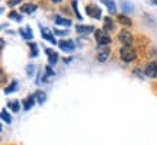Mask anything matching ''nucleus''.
Listing matches in <instances>:
<instances>
[{
  "instance_id": "f257e3e1",
  "label": "nucleus",
  "mask_w": 157,
  "mask_h": 145,
  "mask_svg": "<svg viewBox=\"0 0 157 145\" xmlns=\"http://www.w3.org/2000/svg\"><path fill=\"white\" fill-rule=\"evenodd\" d=\"M119 55H121V60H122V61L131 62V61H134L135 58H137V52H135V50L131 46V45H125V46L121 48Z\"/></svg>"
},
{
  "instance_id": "f03ea898",
  "label": "nucleus",
  "mask_w": 157,
  "mask_h": 145,
  "mask_svg": "<svg viewBox=\"0 0 157 145\" xmlns=\"http://www.w3.org/2000/svg\"><path fill=\"white\" fill-rule=\"evenodd\" d=\"M95 38H96V41H98L99 46H108V45L111 44V36H109L108 32L103 31V29L95 31Z\"/></svg>"
},
{
  "instance_id": "7ed1b4c3",
  "label": "nucleus",
  "mask_w": 157,
  "mask_h": 145,
  "mask_svg": "<svg viewBox=\"0 0 157 145\" xmlns=\"http://www.w3.org/2000/svg\"><path fill=\"white\" fill-rule=\"evenodd\" d=\"M86 13L90 17H95V19H101L102 17V9L98 5H93V3H89L86 6Z\"/></svg>"
},
{
  "instance_id": "20e7f679",
  "label": "nucleus",
  "mask_w": 157,
  "mask_h": 145,
  "mask_svg": "<svg viewBox=\"0 0 157 145\" xmlns=\"http://www.w3.org/2000/svg\"><path fill=\"white\" fill-rule=\"evenodd\" d=\"M118 39L121 41V44H124V46L125 45H131L132 44V35L129 34L128 31H121L119 32V35H118Z\"/></svg>"
},
{
  "instance_id": "39448f33",
  "label": "nucleus",
  "mask_w": 157,
  "mask_h": 145,
  "mask_svg": "<svg viewBox=\"0 0 157 145\" xmlns=\"http://www.w3.org/2000/svg\"><path fill=\"white\" fill-rule=\"evenodd\" d=\"M41 36H42L44 39H47V41L52 42V44H57V42H56V36H54V32H52V31H50L48 28H41Z\"/></svg>"
},
{
  "instance_id": "423d86ee",
  "label": "nucleus",
  "mask_w": 157,
  "mask_h": 145,
  "mask_svg": "<svg viewBox=\"0 0 157 145\" xmlns=\"http://www.w3.org/2000/svg\"><path fill=\"white\" fill-rule=\"evenodd\" d=\"M58 46H60L63 51H66V52H71V51L76 48L74 42L70 41V39H68V41H60V42H58Z\"/></svg>"
},
{
  "instance_id": "0eeeda50",
  "label": "nucleus",
  "mask_w": 157,
  "mask_h": 145,
  "mask_svg": "<svg viewBox=\"0 0 157 145\" xmlns=\"http://www.w3.org/2000/svg\"><path fill=\"white\" fill-rule=\"evenodd\" d=\"M146 74L151 78H157V62H150V64H147Z\"/></svg>"
},
{
  "instance_id": "6e6552de",
  "label": "nucleus",
  "mask_w": 157,
  "mask_h": 145,
  "mask_svg": "<svg viewBox=\"0 0 157 145\" xmlns=\"http://www.w3.org/2000/svg\"><path fill=\"white\" fill-rule=\"evenodd\" d=\"M109 54H111V50H109L108 46H102L101 51L98 52V61H101V62L106 61L108 57H109Z\"/></svg>"
},
{
  "instance_id": "1a4fd4ad",
  "label": "nucleus",
  "mask_w": 157,
  "mask_h": 145,
  "mask_svg": "<svg viewBox=\"0 0 157 145\" xmlns=\"http://www.w3.org/2000/svg\"><path fill=\"white\" fill-rule=\"evenodd\" d=\"M95 29H93V26H87V25H77L76 26V32L80 35H89L92 34Z\"/></svg>"
},
{
  "instance_id": "9d476101",
  "label": "nucleus",
  "mask_w": 157,
  "mask_h": 145,
  "mask_svg": "<svg viewBox=\"0 0 157 145\" xmlns=\"http://www.w3.org/2000/svg\"><path fill=\"white\" fill-rule=\"evenodd\" d=\"M45 54L48 55V62H50L51 65H52V64H56V62L58 61V54H57L54 50H50V48H47V50H45Z\"/></svg>"
},
{
  "instance_id": "9b49d317",
  "label": "nucleus",
  "mask_w": 157,
  "mask_h": 145,
  "mask_svg": "<svg viewBox=\"0 0 157 145\" xmlns=\"http://www.w3.org/2000/svg\"><path fill=\"white\" fill-rule=\"evenodd\" d=\"M54 20H56L57 25H61V26H66V28L71 26V20L64 19V17H61V16H54Z\"/></svg>"
},
{
  "instance_id": "f8f14e48",
  "label": "nucleus",
  "mask_w": 157,
  "mask_h": 145,
  "mask_svg": "<svg viewBox=\"0 0 157 145\" xmlns=\"http://www.w3.org/2000/svg\"><path fill=\"white\" fill-rule=\"evenodd\" d=\"M19 34L22 35L25 39H32V38H34V34H32V29H31V26H28V28H23V29H19Z\"/></svg>"
},
{
  "instance_id": "ddd939ff",
  "label": "nucleus",
  "mask_w": 157,
  "mask_h": 145,
  "mask_svg": "<svg viewBox=\"0 0 157 145\" xmlns=\"http://www.w3.org/2000/svg\"><path fill=\"white\" fill-rule=\"evenodd\" d=\"M115 29V23L111 20V17H105V25H103V31L106 32H112Z\"/></svg>"
},
{
  "instance_id": "4468645a",
  "label": "nucleus",
  "mask_w": 157,
  "mask_h": 145,
  "mask_svg": "<svg viewBox=\"0 0 157 145\" xmlns=\"http://www.w3.org/2000/svg\"><path fill=\"white\" fill-rule=\"evenodd\" d=\"M102 3L106 6L108 10L111 12V13H115V12H117V5H115L113 0H102Z\"/></svg>"
},
{
  "instance_id": "2eb2a0df",
  "label": "nucleus",
  "mask_w": 157,
  "mask_h": 145,
  "mask_svg": "<svg viewBox=\"0 0 157 145\" xmlns=\"http://www.w3.org/2000/svg\"><path fill=\"white\" fill-rule=\"evenodd\" d=\"M7 107L10 109L12 112H19V109H21V105H19V102L17 100H10V102H7Z\"/></svg>"
},
{
  "instance_id": "dca6fc26",
  "label": "nucleus",
  "mask_w": 157,
  "mask_h": 145,
  "mask_svg": "<svg viewBox=\"0 0 157 145\" xmlns=\"http://www.w3.org/2000/svg\"><path fill=\"white\" fill-rule=\"evenodd\" d=\"M121 7H122L124 13H131V12H134V6L131 5L129 2H122V3H121Z\"/></svg>"
},
{
  "instance_id": "f3484780",
  "label": "nucleus",
  "mask_w": 157,
  "mask_h": 145,
  "mask_svg": "<svg viewBox=\"0 0 157 145\" xmlns=\"http://www.w3.org/2000/svg\"><path fill=\"white\" fill-rule=\"evenodd\" d=\"M36 10V6L32 5V3H28V5H23L22 6V12L23 13H34Z\"/></svg>"
},
{
  "instance_id": "a211bd4d",
  "label": "nucleus",
  "mask_w": 157,
  "mask_h": 145,
  "mask_svg": "<svg viewBox=\"0 0 157 145\" xmlns=\"http://www.w3.org/2000/svg\"><path fill=\"white\" fill-rule=\"evenodd\" d=\"M34 103H35V96H29L28 99L25 100V106H23V109H25V110H29L31 107L34 106Z\"/></svg>"
},
{
  "instance_id": "6ab92c4d",
  "label": "nucleus",
  "mask_w": 157,
  "mask_h": 145,
  "mask_svg": "<svg viewBox=\"0 0 157 145\" xmlns=\"http://www.w3.org/2000/svg\"><path fill=\"white\" fill-rule=\"evenodd\" d=\"M35 99H38L39 103H44V102L47 100V95H45L44 91H36V93H35Z\"/></svg>"
},
{
  "instance_id": "aec40b11",
  "label": "nucleus",
  "mask_w": 157,
  "mask_h": 145,
  "mask_svg": "<svg viewBox=\"0 0 157 145\" xmlns=\"http://www.w3.org/2000/svg\"><path fill=\"white\" fill-rule=\"evenodd\" d=\"M118 20H119V22L121 23H124V25H127V26H129V25H131V19H129V17H127L125 16V15H119V16H118Z\"/></svg>"
},
{
  "instance_id": "412c9836",
  "label": "nucleus",
  "mask_w": 157,
  "mask_h": 145,
  "mask_svg": "<svg viewBox=\"0 0 157 145\" xmlns=\"http://www.w3.org/2000/svg\"><path fill=\"white\" fill-rule=\"evenodd\" d=\"M2 119H3V122H6V123H10L12 122V117H10V115L7 113V110H6V109H3V110H2Z\"/></svg>"
},
{
  "instance_id": "4be33fe9",
  "label": "nucleus",
  "mask_w": 157,
  "mask_h": 145,
  "mask_svg": "<svg viewBox=\"0 0 157 145\" xmlns=\"http://www.w3.org/2000/svg\"><path fill=\"white\" fill-rule=\"evenodd\" d=\"M16 87H17V81H13L10 86H7V87L5 89V93H6V95H9V93H12V91H15V90H16Z\"/></svg>"
},
{
  "instance_id": "5701e85b",
  "label": "nucleus",
  "mask_w": 157,
  "mask_h": 145,
  "mask_svg": "<svg viewBox=\"0 0 157 145\" xmlns=\"http://www.w3.org/2000/svg\"><path fill=\"white\" fill-rule=\"evenodd\" d=\"M9 17H10V19H15V20H17V22L22 20V16H21L19 13H16V12H10V13H9Z\"/></svg>"
},
{
  "instance_id": "b1692460",
  "label": "nucleus",
  "mask_w": 157,
  "mask_h": 145,
  "mask_svg": "<svg viewBox=\"0 0 157 145\" xmlns=\"http://www.w3.org/2000/svg\"><path fill=\"white\" fill-rule=\"evenodd\" d=\"M29 46H31V50H32V54H31V57H36L38 55V46H36V44H29Z\"/></svg>"
},
{
  "instance_id": "393cba45",
  "label": "nucleus",
  "mask_w": 157,
  "mask_h": 145,
  "mask_svg": "<svg viewBox=\"0 0 157 145\" xmlns=\"http://www.w3.org/2000/svg\"><path fill=\"white\" fill-rule=\"evenodd\" d=\"M22 0H9L7 2V6H10V7H13V6H16V5H19Z\"/></svg>"
},
{
  "instance_id": "a878e982",
  "label": "nucleus",
  "mask_w": 157,
  "mask_h": 145,
  "mask_svg": "<svg viewBox=\"0 0 157 145\" xmlns=\"http://www.w3.org/2000/svg\"><path fill=\"white\" fill-rule=\"evenodd\" d=\"M68 32H66V31H60V29H56L54 31V35H58V36H64V35H67Z\"/></svg>"
},
{
  "instance_id": "bb28decb",
  "label": "nucleus",
  "mask_w": 157,
  "mask_h": 145,
  "mask_svg": "<svg viewBox=\"0 0 157 145\" xmlns=\"http://www.w3.org/2000/svg\"><path fill=\"white\" fill-rule=\"evenodd\" d=\"M34 72V65H29V68H28V74H32Z\"/></svg>"
},
{
  "instance_id": "cd10ccee",
  "label": "nucleus",
  "mask_w": 157,
  "mask_h": 145,
  "mask_svg": "<svg viewBox=\"0 0 157 145\" xmlns=\"http://www.w3.org/2000/svg\"><path fill=\"white\" fill-rule=\"evenodd\" d=\"M51 2H54V3H60L61 0H51Z\"/></svg>"
},
{
  "instance_id": "c85d7f7f",
  "label": "nucleus",
  "mask_w": 157,
  "mask_h": 145,
  "mask_svg": "<svg viewBox=\"0 0 157 145\" xmlns=\"http://www.w3.org/2000/svg\"><path fill=\"white\" fill-rule=\"evenodd\" d=\"M153 3H154V5H157V0H151Z\"/></svg>"
}]
</instances>
